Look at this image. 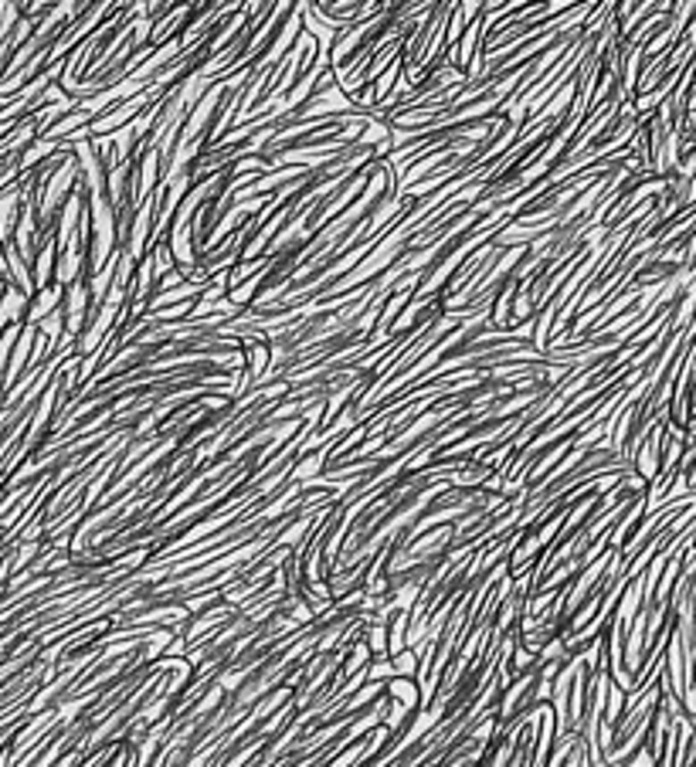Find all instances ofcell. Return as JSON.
<instances>
[{
    "label": "cell",
    "mask_w": 696,
    "mask_h": 767,
    "mask_svg": "<svg viewBox=\"0 0 696 767\" xmlns=\"http://www.w3.org/2000/svg\"><path fill=\"white\" fill-rule=\"evenodd\" d=\"M24 306H28V292H21V289L0 292V326L14 323Z\"/></svg>",
    "instance_id": "6da1fadb"
}]
</instances>
